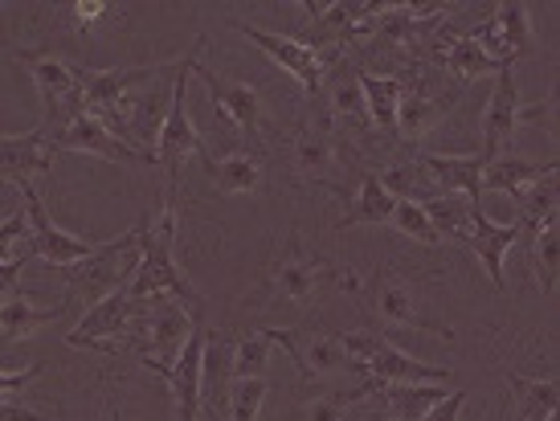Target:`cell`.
I'll return each instance as SVG.
<instances>
[{
	"label": "cell",
	"mask_w": 560,
	"mask_h": 421,
	"mask_svg": "<svg viewBox=\"0 0 560 421\" xmlns=\"http://www.w3.org/2000/svg\"><path fill=\"white\" fill-rule=\"evenodd\" d=\"M136 246H140V266L124 291L131 299H176L192 319L201 315V295L188 282V274L176 262V192H164L160 218L136 230Z\"/></svg>",
	"instance_id": "cell-1"
},
{
	"label": "cell",
	"mask_w": 560,
	"mask_h": 421,
	"mask_svg": "<svg viewBox=\"0 0 560 421\" xmlns=\"http://www.w3.org/2000/svg\"><path fill=\"white\" fill-rule=\"evenodd\" d=\"M201 46L205 37L192 42L185 58L176 62V82H172V94H168V110H164V124L156 131V156L164 176H168V188L164 192H176V180H180V164L188 156H205V140L197 124H192V115H188V79H192V66L201 62Z\"/></svg>",
	"instance_id": "cell-2"
},
{
	"label": "cell",
	"mask_w": 560,
	"mask_h": 421,
	"mask_svg": "<svg viewBox=\"0 0 560 421\" xmlns=\"http://www.w3.org/2000/svg\"><path fill=\"white\" fill-rule=\"evenodd\" d=\"M340 348L352 360V373L369 376L376 385H446L451 381V369L409 356L373 331H348V336H340Z\"/></svg>",
	"instance_id": "cell-3"
},
{
	"label": "cell",
	"mask_w": 560,
	"mask_h": 421,
	"mask_svg": "<svg viewBox=\"0 0 560 421\" xmlns=\"http://www.w3.org/2000/svg\"><path fill=\"white\" fill-rule=\"evenodd\" d=\"M192 328H197V319H192L176 299L160 295V299H143L140 303V315H136L127 340H136L143 369H152V373H160L168 381L172 364H176L180 348L188 343Z\"/></svg>",
	"instance_id": "cell-4"
},
{
	"label": "cell",
	"mask_w": 560,
	"mask_h": 421,
	"mask_svg": "<svg viewBox=\"0 0 560 421\" xmlns=\"http://www.w3.org/2000/svg\"><path fill=\"white\" fill-rule=\"evenodd\" d=\"M16 58L25 62L33 86L42 94V107H46L42 131H46V140L54 143V136H58L66 124H74L79 115H86V107H82V70L66 66L62 58H54V54H30V49H21Z\"/></svg>",
	"instance_id": "cell-5"
},
{
	"label": "cell",
	"mask_w": 560,
	"mask_h": 421,
	"mask_svg": "<svg viewBox=\"0 0 560 421\" xmlns=\"http://www.w3.org/2000/svg\"><path fill=\"white\" fill-rule=\"evenodd\" d=\"M136 266H140V246H136V230H127L115 242H98L91 258H82L79 266H66V274L74 282V295L98 303V299L124 291L136 274Z\"/></svg>",
	"instance_id": "cell-6"
},
{
	"label": "cell",
	"mask_w": 560,
	"mask_h": 421,
	"mask_svg": "<svg viewBox=\"0 0 560 421\" xmlns=\"http://www.w3.org/2000/svg\"><path fill=\"white\" fill-rule=\"evenodd\" d=\"M548 107H552V98L545 103V110L524 107V103H520V86H515L512 70L495 74V91H491V98H487V110H482V152H479L482 164H487V160H495V156H503V152L512 148L515 127L524 124V119H528V124H540V119H548Z\"/></svg>",
	"instance_id": "cell-7"
},
{
	"label": "cell",
	"mask_w": 560,
	"mask_h": 421,
	"mask_svg": "<svg viewBox=\"0 0 560 421\" xmlns=\"http://www.w3.org/2000/svg\"><path fill=\"white\" fill-rule=\"evenodd\" d=\"M143 299H131L127 291H115V295L91 303V312L82 315L79 324L70 328L66 343L70 348H94V352H119L124 340L131 336V324L140 315Z\"/></svg>",
	"instance_id": "cell-8"
},
{
	"label": "cell",
	"mask_w": 560,
	"mask_h": 421,
	"mask_svg": "<svg viewBox=\"0 0 560 421\" xmlns=\"http://www.w3.org/2000/svg\"><path fill=\"white\" fill-rule=\"evenodd\" d=\"M270 340L287 348V356L295 360V369L303 381H336V376L352 373V360L340 348L336 336H324V331H295V328H270Z\"/></svg>",
	"instance_id": "cell-9"
},
{
	"label": "cell",
	"mask_w": 560,
	"mask_h": 421,
	"mask_svg": "<svg viewBox=\"0 0 560 421\" xmlns=\"http://www.w3.org/2000/svg\"><path fill=\"white\" fill-rule=\"evenodd\" d=\"M21 197H25V218H30V254L37 258H46L49 266H79L82 258H91L94 246L91 237H79V234H66L58 221L49 218V209L42 204L37 197V188L25 185L21 188Z\"/></svg>",
	"instance_id": "cell-10"
},
{
	"label": "cell",
	"mask_w": 560,
	"mask_h": 421,
	"mask_svg": "<svg viewBox=\"0 0 560 421\" xmlns=\"http://www.w3.org/2000/svg\"><path fill=\"white\" fill-rule=\"evenodd\" d=\"M331 274H336V270H331L319 254L307 250L299 237H291L282 258L275 262V270H270V295L282 299V303H291V307H307L315 299V291H319V282L331 279ZM336 279H343V274H336Z\"/></svg>",
	"instance_id": "cell-11"
},
{
	"label": "cell",
	"mask_w": 560,
	"mask_h": 421,
	"mask_svg": "<svg viewBox=\"0 0 560 421\" xmlns=\"http://www.w3.org/2000/svg\"><path fill=\"white\" fill-rule=\"evenodd\" d=\"M230 389H234V340L225 331H205L201 413H197V421H234Z\"/></svg>",
	"instance_id": "cell-12"
},
{
	"label": "cell",
	"mask_w": 560,
	"mask_h": 421,
	"mask_svg": "<svg viewBox=\"0 0 560 421\" xmlns=\"http://www.w3.org/2000/svg\"><path fill=\"white\" fill-rule=\"evenodd\" d=\"M237 33H246V42H254V46L262 49L270 62H279L291 79L303 86V91H319L324 86V54L315 46H307V42H299V37H282V33H266L258 30V25H249V21H234Z\"/></svg>",
	"instance_id": "cell-13"
},
{
	"label": "cell",
	"mask_w": 560,
	"mask_h": 421,
	"mask_svg": "<svg viewBox=\"0 0 560 421\" xmlns=\"http://www.w3.org/2000/svg\"><path fill=\"white\" fill-rule=\"evenodd\" d=\"M470 37L479 42V49L491 58V62H499V66H508V70H512L515 58L532 49L528 4H520V0H512V4H499L495 13L487 16V21H482Z\"/></svg>",
	"instance_id": "cell-14"
},
{
	"label": "cell",
	"mask_w": 560,
	"mask_h": 421,
	"mask_svg": "<svg viewBox=\"0 0 560 421\" xmlns=\"http://www.w3.org/2000/svg\"><path fill=\"white\" fill-rule=\"evenodd\" d=\"M172 66V62H168ZM168 66H131V70H86L82 74V107L86 115H94L98 124L107 127V119L115 115V107L124 103L136 86H148V82L164 74Z\"/></svg>",
	"instance_id": "cell-15"
},
{
	"label": "cell",
	"mask_w": 560,
	"mask_h": 421,
	"mask_svg": "<svg viewBox=\"0 0 560 421\" xmlns=\"http://www.w3.org/2000/svg\"><path fill=\"white\" fill-rule=\"evenodd\" d=\"M54 168V143L46 140L42 127H33L25 136H0V180L25 188L46 180Z\"/></svg>",
	"instance_id": "cell-16"
},
{
	"label": "cell",
	"mask_w": 560,
	"mask_h": 421,
	"mask_svg": "<svg viewBox=\"0 0 560 421\" xmlns=\"http://www.w3.org/2000/svg\"><path fill=\"white\" fill-rule=\"evenodd\" d=\"M54 152H86V156L110 160V164H143V160H152V152L115 140V131H107L94 115H79L74 124H66L54 136Z\"/></svg>",
	"instance_id": "cell-17"
},
{
	"label": "cell",
	"mask_w": 560,
	"mask_h": 421,
	"mask_svg": "<svg viewBox=\"0 0 560 421\" xmlns=\"http://www.w3.org/2000/svg\"><path fill=\"white\" fill-rule=\"evenodd\" d=\"M192 74L205 82V91H209V98H213V107L221 110V119H230V124L249 131V136L262 127V94L254 91L249 82L221 79L218 70L205 62L192 66Z\"/></svg>",
	"instance_id": "cell-18"
},
{
	"label": "cell",
	"mask_w": 560,
	"mask_h": 421,
	"mask_svg": "<svg viewBox=\"0 0 560 421\" xmlns=\"http://www.w3.org/2000/svg\"><path fill=\"white\" fill-rule=\"evenodd\" d=\"M369 307H373L385 324H393V328L430 331V336L451 340V328H434V324H425V319H421L418 303H413V291H409V282H401L397 274H376V279L369 282Z\"/></svg>",
	"instance_id": "cell-19"
},
{
	"label": "cell",
	"mask_w": 560,
	"mask_h": 421,
	"mask_svg": "<svg viewBox=\"0 0 560 421\" xmlns=\"http://www.w3.org/2000/svg\"><path fill=\"white\" fill-rule=\"evenodd\" d=\"M520 230L512 225H499V221H491L487 213H482V204H475V213H470V250L479 254L482 266H487V279L495 282L499 291L508 286V279H503V258H508V250H512L515 242H520Z\"/></svg>",
	"instance_id": "cell-20"
},
{
	"label": "cell",
	"mask_w": 560,
	"mask_h": 421,
	"mask_svg": "<svg viewBox=\"0 0 560 421\" xmlns=\"http://www.w3.org/2000/svg\"><path fill=\"white\" fill-rule=\"evenodd\" d=\"M201 352H205V328H192L188 343L180 348V356L172 364L168 385H172V401H176V413L180 421H197L201 413Z\"/></svg>",
	"instance_id": "cell-21"
},
{
	"label": "cell",
	"mask_w": 560,
	"mask_h": 421,
	"mask_svg": "<svg viewBox=\"0 0 560 421\" xmlns=\"http://www.w3.org/2000/svg\"><path fill=\"white\" fill-rule=\"evenodd\" d=\"M421 176L438 185L451 197H467L470 204H479L482 197V160L479 156H421L418 160Z\"/></svg>",
	"instance_id": "cell-22"
},
{
	"label": "cell",
	"mask_w": 560,
	"mask_h": 421,
	"mask_svg": "<svg viewBox=\"0 0 560 421\" xmlns=\"http://www.w3.org/2000/svg\"><path fill=\"white\" fill-rule=\"evenodd\" d=\"M548 172H557V160H548V164H536V160H524V156H512V152H503V156L487 160L482 164V192H508V197H524L536 180H545Z\"/></svg>",
	"instance_id": "cell-23"
},
{
	"label": "cell",
	"mask_w": 560,
	"mask_h": 421,
	"mask_svg": "<svg viewBox=\"0 0 560 421\" xmlns=\"http://www.w3.org/2000/svg\"><path fill=\"white\" fill-rule=\"evenodd\" d=\"M508 385L515 393V421H552L557 418V401L560 389L552 376H520L508 373Z\"/></svg>",
	"instance_id": "cell-24"
},
{
	"label": "cell",
	"mask_w": 560,
	"mask_h": 421,
	"mask_svg": "<svg viewBox=\"0 0 560 421\" xmlns=\"http://www.w3.org/2000/svg\"><path fill=\"white\" fill-rule=\"evenodd\" d=\"M393 204H397V197L385 188L381 172H364V180H360L357 197H352V209L343 213L340 230H352V225H389Z\"/></svg>",
	"instance_id": "cell-25"
},
{
	"label": "cell",
	"mask_w": 560,
	"mask_h": 421,
	"mask_svg": "<svg viewBox=\"0 0 560 421\" xmlns=\"http://www.w3.org/2000/svg\"><path fill=\"white\" fill-rule=\"evenodd\" d=\"M357 86L364 94V110L381 131H397V107L409 94L401 79H381V74H357Z\"/></svg>",
	"instance_id": "cell-26"
},
{
	"label": "cell",
	"mask_w": 560,
	"mask_h": 421,
	"mask_svg": "<svg viewBox=\"0 0 560 421\" xmlns=\"http://www.w3.org/2000/svg\"><path fill=\"white\" fill-rule=\"evenodd\" d=\"M295 168L303 172V176H315V180L336 168V140H331V131H327L324 119H312V124L299 127Z\"/></svg>",
	"instance_id": "cell-27"
},
{
	"label": "cell",
	"mask_w": 560,
	"mask_h": 421,
	"mask_svg": "<svg viewBox=\"0 0 560 421\" xmlns=\"http://www.w3.org/2000/svg\"><path fill=\"white\" fill-rule=\"evenodd\" d=\"M62 315V307H37L33 299L13 295L0 303V336L4 340H30L33 331H42Z\"/></svg>",
	"instance_id": "cell-28"
},
{
	"label": "cell",
	"mask_w": 560,
	"mask_h": 421,
	"mask_svg": "<svg viewBox=\"0 0 560 421\" xmlns=\"http://www.w3.org/2000/svg\"><path fill=\"white\" fill-rule=\"evenodd\" d=\"M209 180L218 192L225 197H237V192H254V188L262 185V164L246 152H230V156L213 160L209 156Z\"/></svg>",
	"instance_id": "cell-29"
},
{
	"label": "cell",
	"mask_w": 560,
	"mask_h": 421,
	"mask_svg": "<svg viewBox=\"0 0 560 421\" xmlns=\"http://www.w3.org/2000/svg\"><path fill=\"white\" fill-rule=\"evenodd\" d=\"M425 218L442 237H458V242H470V213L475 204L467 197H451V192H438V197H425L421 201Z\"/></svg>",
	"instance_id": "cell-30"
},
{
	"label": "cell",
	"mask_w": 560,
	"mask_h": 421,
	"mask_svg": "<svg viewBox=\"0 0 560 421\" xmlns=\"http://www.w3.org/2000/svg\"><path fill=\"white\" fill-rule=\"evenodd\" d=\"M552 221H557V172H548L545 180H536L520 197V221H515V230L520 234H536V230H545Z\"/></svg>",
	"instance_id": "cell-31"
},
{
	"label": "cell",
	"mask_w": 560,
	"mask_h": 421,
	"mask_svg": "<svg viewBox=\"0 0 560 421\" xmlns=\"http://www.w3.org/2000/svg\"><path fill=\"white\" fill-rule=\"evenodd\" d=\"M446 115V98H425V94H405L397 107V131L405 140H421L430 127Z\"/></svg>",
	"instance_id": "cell-32"
},
{
	"label": "cell",
	"mask_w": 560,
	"mask_h": 421,
	"mask_svg": "<svg viewBox=\"0 0 560 421\" xmlns=\"http://www.w3.org/2000/svg\"><path fill=\"white\" fill-rule=\"evenodd\" d=\"M270 352H275L270 328L254 331V336H246L242 343H234V381H266Z\"/></svg>",
	"instance_id": "cell-33"
},
{
	"label": "cell",
	"mask_w": 560,
	"mask_h": 421,
	"mask_svg": "<svg viewBox=\"0 0 560 421\" xmlns=\"http://www.w3.org/2000/svg\"><path fill=\"white\" fill-rule=\"evenodd\" d=\"M442 62H446V70L463 74V79H482V74H503V70H508V66L491 62V58L479 49L475 37H458V42H451V49L442 54Z\"/></svg>",
	"instance_id": "cell-34"
},
{
	"label": "cell",
	"mask_w": 560,
	"mask_h": 421,
	"mask_svg": "<svg viewBox=\"0 0 560 421\" xmlns=\"http://www.w3.org/2000/svg\"><path fill=\"white\" fill-rule=\"evenodd\" d=\"M389 225L401 237L421 242V246H438V242H442V234H438L434 225H430V218H425L421 201H413V197H397V204H393V213H389Z\"/></svg>",
	"instance_id": "cell-35"
},
{
	"label": "cell",
	"mask_w": 560,
	"mask_h": 421,
	"mask_svg": "<svg viewBox=\"0 0 560 421\" xmlns=\"http://www.w3.org/2000/svg\"><path fill=\"white\" fill-rule=\"evenodd\" d=\"M536 242H532V258H536V282H540V291L552 295L557 291V270H560V234H557V221L545 225V230H536Z\"/></svg>",
	"instance_id": "cell-36"
},
{
	"label": "cell",
	"mask_w": 560,
	"mask_h": 421,
	"mask_svg": "<svg viewBox=\"0 0 560 421\" xmlns=\"http://www.w3.org/2000/svg\"><path fill=\"white\" fill-rule=\"evenodd\" d=\"M266 393H270L266 381H234V389H230V413H234V421H258Z\"/></svg>",
	"instance_id": "cell-37"
},
{
	"label": "cell",
	"mask_w": 560,
	"mask_h": 421,
	"mask_svg": "<svg viewBox=\"0 0 560 421\" xmlns=\"http://www.w3.org/2000/svg\"><path fill=\"white\" fill-rule=\"evenodd\" d=\"M360 397H364V385L352 393H324V397H315L312 406H307L303 421H343L348 418V409L357 406Z\"/></svg>",
	"instance_id": "cell-38"
},
{
	"label": "cell",
	"mask_w": 560,
	"mask_h": 421,
	"mask_svg": "<svg viewBox=\"0 0 560 421\" xmlns=\"http://www.w3.org/2000/svg\"><path fill=\"white\" fill-rule=\"evenodd\" d=\"M16 246H30V218L25 213L0 221V262H13Z\"/></svg>",
	"instance_id": "cell-39"
},
{
	"label": "cell",
	"mask_w": 560,
	"mask_h": 421,
	"mask_svg": "<svg viewBox=\"0 0 560 421\" xmlns=\"http://www.w3.org/2000/svg\"><path fill=\"white\" fill-rule=\"evenodd\" d=\"M331 107H336V115H343V119H364L369 110H364V94H360L357 79L340 82L336 91H331Z\"/></svg>",
	"instance_id": "cell-40"
},
{
	"label": "cell",
	"mask_w": 560,
	"mask_h": 421,
	"mask_svg": "<svg viewBox=\"0 0 560 421\" xmlns=\"http://www.w3.org/2000/svg\"><path fill=\"white\" fill-rule=\"evenodd\" d=\"M37 376H42V364H30V369H21V373H0V401L16 397V393L25 389V385H33Z\"/></svg>",
	"instance_id": "cell-41"
},
{
	"label": "cell",
	"mask_w": 560,
	"mask_h": 421,
	"mask_svg": "<svg viewBox=\"0 0 560 421\" xmlns=\"http://www.w3.org/2000/svg\"><path fill=\"white\" fill-rule=\"evenodd\" d=\"M463 401H467V393H463V389L446 393V397H442V401H438V406L430 409L421 421H458V413H463Z\"/></svg>",
	"instance_id": "cell-42"
},
{
	"label": "cell",
	"mask_w": 560,
	"mask_h": 421,
	"mask_svg": "<svg viewBox=\"0 0 560 421\" xmlns=\"http://www.w3.org/2000/svg\"><path fill=\"white\" fill-rule=\"evenodd\" d=\"M21 270H25V254L13 258V262H0V303L16 295V286H21Z\"/></svg>",
	"instance_id": "cell-43"
},
{
	"label": "cell",
	"mask_w": 560,
	"mask_h": 421,
	"mask_svg": "<svg viewBox=\"0 0 560 421\" xmlns=\"http://www.w3.org/2000/svg\"><path fill=\"white\" fill-rule=\"evenodd\" d=\"M0 421H49V418L30 406H21V401H0Z\"/></svg>",
	"instance_id": "cell-44"
},
{
	"label": "cell",
	"mask_w": 560,
	"mask_h": 421,
	"mask_svg": "<svg viewBox=\"0 0 560 421\" xmlns=\"http://www.w3.org/2000/svg\"><path fill=\"white\" fill-rule=\"evenodd\" d=\"M103 13H107V4H103V0H82V4H74V21H79L82 30H86L91 21H98Z\"/></svg>",
	"instance_id": "cell-45"
},
{
	"label": "cell",
	"mask_w": 560,
	"mask_h": 421,
	"mask_svg": "<svg viewBox=\"0 0 560 421\" xmlns=\"http://www.w3.org/2000/svg\"><path fill=\"white\" fill-rule=\"evenodd\" d=\"M343 421H393V418H389V413H385V409H381V406H376V401H373V406H364V409H360V413H352V418H343Z\"/></svg>",
	"instance_id": "cell-46"
},
{
	"label": "cell",
	"mask_w": 560,
	"mask_h": 421,
	"mask_svg": "<svg viewBox=\"0 0 560 421\" xmlns=\"http://www.w3.org/2000/svg\"><path fill=\"white\" fill-rule=\"evenodd\" d=\"M552 421H557V418H552Z\"/></svg>",
	"instance_id": "cell-47"
}]
</instances>
